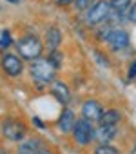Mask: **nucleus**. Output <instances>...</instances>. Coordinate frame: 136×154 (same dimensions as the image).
Here are the masks:
<instances>
[{"label": "nucleus", "mask_w": 136, "mask_h": 154, "mask_svg": "<svg viewBox=\"0 0 136 154\" xmlns=\"http://www.w3.org/2000/svg\"><path fill=\"white\" fill-rule=\"evenodd\" d=\"M56 65L49 60V58H36L31 62L29 72H31V78L35 80V84L42 89L47 84L54 82V76H56Z\"/></svg>", "instance_id": "obj_1"}, {"label": "nucleus", "mask_w": 136, "mask_h": 154, "mask_svg": "<svg viewBox=\"0 0 136 154\" xmlns=\"http://www.w3.org/2000/svg\"><path fill=\"white\" fill-rule=\"evenodd\" d=\"M17 49H18V54H20L22 58L33 62V60L40 58V54H42V51H44V45H42V42H40L35 35H26L24 38L18 40Z\"/></svg>", "instance_id": "obj_2"}, {"label": "nucleus", "mask_w": 136, "mask_h": 154, "mask_svg": "<svg viewBox=\"0 0 136 154\" xmlns=\"http://www.w3.org/2000/svg\"><path fill=\"white\" fill-rule=\"evenodd\" d=\"M111 15V4L105 2V0H98V2L87 9V15H85V22L91 24V26H96V24H102L107 20V17Z\"/></svg>", "instance_id": "obj_3"}, {"label": "nucleus", "mask_w": 136, "mask_h": 154, "mask_svg": "<svg viewBox=\"0 0 136 154\" xmlns=\"http://www.w3.org/2000/svg\"><path fill=\"white\" fill-rule=\"evenodd\" d=\"M2 132H4V136H6L8 140H11V141H20V140L26 136L27 129H26V125H24L20 120L8 118V120H4V123H2Z\"/></svg>", "instance_id": "obj_4"}, {"label": "nucleus", "mask_w": 136, "mask_h": 154, "mask_svg": "<svg viewBox=\"0 0 136 154\" xmlns=\"http://www.w3.org/2000/svg\"><path fill=\"white\" fill-rule=\"evenodd\" d=\"M91 123L93 122H89L85 118H82V120L76 122V125L73 129V134H75V140H76L78 145H85V143H89L94 138V129H93Z\"/></svg>", "instance_id": "obj_5"}, {"label": "nucleus", "mask_w": 136, "mask_h": 154, "mask_svg": "<svg viewBox=\"0 0 136 154\" xmlns=\"http://www.w3.org/2000/svg\"><path fill=\"white\" fill-rule=\"evenodd\" d=\"M107 44L113 51H123L129 45V35L123 29H113L107 36Z\"/></svg>", "instance_id": "obj_6"}, {"label": "nucleus", "mask_w": 136, "mask_h": 154, "mask_svg": "<svg viewBox=\"0 0 136 154\" xmlns=\"http://www.w3.org/2000/svg\"><path fill=\"white\" fill-rule=\"evenodd\" d=\"M2 69H4L9 76H18V74L22 72V69H24V65H22V56L11 54V53L4 54V56H2Z\"/></svg>", "instance_id": "obj_7"}, {"label": "nucleus", "mask_w": 136, "mask_h": 154, "mask_svg": "<svg viewBox=\"0 0 136 154\" xmlns=\"http://www.w3.org/2000/svg\"><path fill=\"white\" fill-rule=\"evenodd\" d=\"M82 116H84L85 120H89V122H100L102 116H104V109H102V105H100L98 102L87 100V102H84V105H82Z\"/></svg>", "instance_id": "obj_8"}, {"label": "nucleus", "mask_w": 136, "mask_h": 154, "mask_svg": "<svg viewBox=\"0 0 136 154\" xmlns=\"http://www.w3.org/2000/svg\"><path fill=\"white\" fill-rule=\"evenodd\" d=\"M76 122H78V120L75 118V111H71L69 107H65V109L62 111V114H60L58 127H60V131H62L63 134H67V132H73Z\"/></svg>", "instance_id": "obj_9"}, {"label": "nucleus", "mask_w": 136, "mask_h": 154, "mask_svg": "<svg viewBox=\"0 0 136 154\" xmlns=\"http://www.w3.org/2000/svg\"><path fill=\"white\" fill-rule=\"evenodd\" d=\"M51 93H53V96L60 102V103H63V105H67L69 103V100H71V93H69V87H67L63 82H53L51 84Z\"/></svg>", "instance_id": "obj_10"}, {"label": "nucleus", "mask_w": 136, "mask_h": 154, "mask_svg": "<svg viewBox=\"0 0 136 154\" xmlns=\"http://www.w3.org/2000/svg\"><path fill=\"white\" fill-rule=\"evenodd\" d=\"M60 44H62V33H60V29L58 27L47 29V33H45V45L51 51H56L60 47Z\"/></svg>", "instance_id": "obj_11"}, {"label": "nucleus", "mask_w": 136, "mask_h": 154, "mask_svg": "<svg viewBox=\"0 0 136 154\" xmlns=\"http://www.w3.org/2000/svg\"><path fill=\"white\" fill-rule=\"evenodd\" d=\"M114 134H116V125H104V123H100V127L94 131V136L102 143H107L111 138H114Z\"/></svg>", "instance_id": "obj_12"}, {"label": "nucleus", "mask_w": 136, "mask_h": 154, "mask_svg": "<svg viewBox=\"0 0 136 154\" xmlns=\"http://www.w3.org/2000/svg\"><path fill=\"white\" fill-rule=\"evenodd\" d=\"M40 140L38 138H31V140H27V141H24L20 147H18V152L20 154H36L38 150H42L40 149Z\"/></svg>", "instance_id": "obj_13"}, {"label": "nucleus", "mask_w": 136, "mask_h": 154, "mask_svg": "<svg viewBox=\"0 0 136 154\" xmlns=\"http://www.w3.org/2000/svg\"><path fill=\"white\" fill-rule=\"evenodd\" d=\"M111 13L116 15H123L129 11V8L132 6V0H111Z\"/></svg>", "instance_id": "obj_14"}, {"label": "nucleus", "mask_w": 136, "mask_h": 154, "mask_svg": "<svg viewBox=\"0 0 136 154\" xmlns=\"http://www.w3.org/2000/svg\"><path fill=\"white\" fill-rule=\"evenodd\" d=\"M118 122H120V112L116 109L105 111L104 116H102V120H100V123H104V125H116Z\"/></svg>", "instance_id": "obj_15"}, {"label": "nucleus", "mask_w": 136, "mask_h": 154, "mask_svg": "<svg viewBox=\"0 0 136 154\" xmlns=\"http://www.w3.org/2000/svg\"><path fill=\"white\" fill-rule=\"evenodd\" d=\"M94 154H118V150H116L114 147L107 145V143H102V145H98V147H96Z\"/></svg>", "instance_id": "obj_16"}, {"label": "nucleus", "mask_w": 136, "mask_h": 154, "mask_svg": "<svg viewBox=\"0 0 136 154\" xmlns=\"http://www.w3.org/2000/svg\"><path fill=\"white\" fill-rule=\"evenodd\" d=\"M96 2H98V0H75V6H76L80 11H85V9H89V8H93Z\"/></svg>", "instance_id": "obj_17"}, {"label": "nucleus", "mask_w": 136, "mask_h": 154, "mask_svg": "<svg viewBox=\"0 0 136 154\" xmlns=\"http://www.w3.org/2000/svg\"><path fill=\"white\" fill-rule=\"evenodd\" d=\"M9 45H11V36H9V31H4V33H2V36H0V47L6 49V47H9Z\"/></svg>", "instance_id": "obj_18"}, {"label": "nucleus", "mask_w": 136, "mask_h": 154, "mask_svg": "<svg viewBox=\"0 0 136 154\" xmlns=\"http://www.w3.org/2000/svg\"><path fill=\"white\" fill-rule=\"evenodd\" d=\"M49 60L58 67L60 63H62V53H58V51H51V56H49Z\"/></svg>", "instance_id": "obj_19"}, {"label": "nucleus", "mask_w": 136, "mask_h": 154, "mask_svg": "<svg viewBox=\"0 0 136 154\" xmlns=\"http://www.w3.org/2000/svg\"><path fill=\"white\" fill-rule=\"evenodd\" d=\"M127 18H129V22H134V24H136V2H132V6L129 8Z\"/></svg>", "instance_id": "obj_20"}, {"label": "nucleus", "mask_w": 136, "mask_h": 154, "mask_svg": "<svg viewBox=\"0 0 136 154\" xmlns=\"http://www.w3.org/2000/svg\"><path fill=\"white\" fill-rule=\"evenodd\" d=\"M129 76L131 78H136V62H132V65L129 67Z\"/></svg>", "instance_id": "obj_21"}, {"label": "nucleus", "mask_w": 136, "mask_h": 154, "mask_svg": "<svg viewBox=\"0 0 136 154\" xmlns=\"http://www.w3.org/2000/svg\"><path fill=\"white\" fill-rule=\"evenodd\" d=\"M71 2H75V0H56L58 6H67V4H71Z\"/></svg>", "instance_id": "obj_22"}, {"label": "nucleus", "mask_w": 136, "mask_h": 154, "mask_svg": "<svg viewBox=\"0 0 136 154\" xmlns=\"http://www.w3.org/2000/svg\"><path fill=\"white\" fill-rule=\"evenodd\" d=\"M36 154H53V152H49V150H44V149H42V150H38Z\"/></svg>", "instance_id": "obj_23"}, {"label": "nucleus", "mask_w": 136, "mask_h": 154, "mask_svg": "<svg viewBox=\"0 0 136 154\" xmlns=\"http://www.w3.org/2000/svg\"><path fill=\"white\" fill-rule=\"evenodd\" d=\"M0 154H9V152L8 150H0Z\"/></svg>", "instance_id": "obj_24"}, {"label": "nucleus", "mask_w": 136, "mask_h": 154, "mask_svg": "<svg viewBox=\"0 0 136 154\" xmlns=\"http://www.w3.org/2000/svg\"><path fill=\"white\" fill-rule=\"evenodd\" d=\"M9 2H11V4H15V2H17V0H9Z\"/></svg>", "instance_id": "obj_25"}, {"label": "nucleus", "mask_w": 136, "mask_h": 154, "mask_svg": "<svg viewBox=\"0 0 136 154\" xmlns=\"http://www.w3.org/2000/svg\"><path fill=\"white\" fill-rule=\"evenodd\" d=\"M18 154H20V152H18Z\"/></svg>", "instance_id": "obj_26"}]
</instances>
